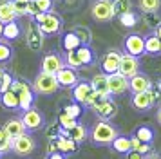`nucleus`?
<instances>
[{
	"label": "nucleus",
	"instance_id": "nucleus-1",
	"mask_svg": "<svg viewBox=\"0 0 161 159\" xmlns=\"http://www.w3.org/2000/svg\"><path fill=\"white\" fill-rule=\"evenodd\" d=\"M118 136H119L118 129L105 119H98L89 130V139L94 145H109L110 146Z\"/></svg>",
	"mask_w": 161,
	"mask_h": 159
},
{
	"label": "nucleus",
	"instance_id": "nucleus-2",
	"mask_svg": "<svg viewBox=\"0 0 161 159\" xmlns=\"http://www.w3.org/2000/svg\"><path fill=\"white\" fill-rule=\"evenodd\" d=\"M60 89V83L56 80V74H49V72L40 71L36 78L33 80V90L35 94H42V96H49L54 94Z\"/></svg>",
	"mask_w": 161,
	"mask_h": 159
},
{
	"label": "nucleus",
	"instance_id": "nucleus-3",
	"mask_svg": "<svg viewBox=\"0 0 161 159\" xmlns=\"http://www.w3.org/2000/svg\"><path fill=\"white\" fill-rule=\"evenodd\" d=\"M33 20L38 24V27L42 29V33L44 35H58L60 31H62V18H60L58 13H38Z\"/></svg>",
	"mask_w": 161,
	"mask_h": 159
},
{
	"label": "nucleus",
	"instance_id": "nucleus-4",
	"mask_svg": "<svg viewBox=\"0 0 161 159\" xmlns=\"http://www.w3.org/2000/svg\"><path fill=\"white\" fill-rule=\"evenodd\" d=\"M11 90H15L18 94V100H20V110H29L35 103V90L29 83H25L24 80H13V85Z\"/></svg>",
	"mask_w": 161,
	"mask_h": 159
},
{
	"label": "nucleus",
	"instance_id": "nucleus-5",
	"mask_svg": "<svg viewBox=\"0 0 161 159\" xmlns=\"http://www.w3.org/2000/svg\"><path fill=\"white\" fill-rule=\"evenodd\" d=\"M91 16L96 22H110L116 16L112 0H94L91 6Z\"/></svg>",
	"mask_w": 161,
	"mask_h": 159
},
{
	"label": "nucleus",
	"instance_id": "nucleus-6",
	"mask_svg": "<svg viewBox=\"0 0 161 159\" xmlns=\"http://www.w3.org/2000/svg\"><path fill=\"white\" fill-rule=\"evenodd\" d=\"M44 33H42V29L38 27V24L35 20H31L27 24V27H25V45L29 47L31 51H42L44 47Z\"/></svg>",
	"mask_w": 161,
	"mask_h": 159
},
{
	"label": "nucleus",
	"instance_id": "nucleus-7",
	"mask_svg": "<svg viewBox=\"0 0 161 159\" xmlns=\"http://www.w3.org/2000/svg\"><path fill=\"white\" fill-rule=\"evenodd\" d=\"M20 119L24 121V125H25V130H27V132L40 130L45 125L44 114H42L38 108H35V107H31L29 110H24L22 116H20Z\"/></svg>",
	"mask_w": 161,
	"mask_h": 159
},
{
	"label": "nucleus",
	"instance_id": "nucleus-8",
	"mask_svg": "<svg viewBox=\"0 0 161 159\" xmlns=\"http://www.w3.org/2000/svg\"><path fill=\"white\" fill-rule=\"evenodd\" d=\"M123 51L132 56H143L145 54V36L136 35V33L127 35L123 38Z\"/></svg>",
	"mask_w": 161,
	"mask_h": 159
},
{
	"label": "nucleus",
	"instance_id": "nucleus-9",
	"mask_svg": "<svg viewBox=\"0 0 161 159\" xmlns=\"http://www.w3.org/2000/svg\"><path fill=\"white\" fill-rule=\"evenodd\" d=\"M36 148V141H35V137L31 136V134H22V136H18L13 139V146H11V150L15 152L16 156H29L33 154Z\"/></svg>",
	"mask_w": 161,
	"mask_h": 159
},
{
	"label": "nucleus",
	"instance_id": "nucleus-10",
	"mask_svg": "<svg viewBox=\"0 0 161 159\" xmlns=\"http://www.w3.org/2000/svg\"><path fill=\"white\" fill-rule=\"evenodd\" d=\"M119 60H121V52L118 49H109L103 54L102 62H100L102 72H105V74H114V72H118L119 71Z\"/></svg>",
	"mask_w": 161,
	"mask_h": 159
},
{
	"label": "nucleus",
	"instance_id": "nucleus-11",
	"mask_svg": "<svg viewBox=\"0 0 161 159\" xmlns=\"http://www.w3.org/2000/svg\"><path fill=\"white\" fill-rule=\"evenodd\" d=\"M139 58L138 56H132V54H127L123 52L121 54V60H119V74H123L125 78L130 80L132 76H136L139 72Z\"/></svg>",
	"mask_w": 161,
	"mask_h": 159
},
{
	"label": "nucleus",
	"instance_id": "nucleus-12",
	"mask_svg": "<svg viewBox=\"0 0 161 159\" xmlns=\"http://www.w3.org/2000/svg\"><path fill=\"white\" fill-rule=\"evenodd\" d=\"M65 67V62H64V56H60V52H47L44 58H42V69L40 71L49 72V74H56L58 71H62Z\"/></svg>",
	"mask_w": 161,
	"mask_h": 159
},
{
	"label": "nucleus",
	"instance_id": "nucleus-13",
	"mask_svg": "<svg viewBox=\"0 0 161 159\" xmlns=\"http://www.w3.org/2000/svg\"><path fill=\"white\" fill-rule=\"evenodd\" d=\"M109 90L110 96H121L129 90V78H125L123 74L114 72L109 74Z\"/></svg>",
	"mask_w": 161,
	"mask_h": 159
},
{
	"label": "nucleus",
	"instance_id": "nucleus-14",
	"mask_svg": "<svg viewBox=\"0 0 161 159\" xmlns=\"http://www.w3.org/2000/svg\"><path fill=\"white\" fill-rule=\"evenodd\" d=\"M130 105L136 108V110H139V112H145V110H150L156 103H154V98H152V94H150V90H147V92L132 94Z\"/></svg>",
	"mask_w": 161,
	"mask_h": 159
},
{
	"label": "nucleus",
	"instance_id": "nucleus-15",
	"mask_svg": "<svg viewBox=\"0 0 161 159\" xmlns=\"http://www.w3.org/2000/svg\"><path fill=\"white\" fill-rule=\"evenodd\" d=\"M152 81H150V78L147 76V74H143V72H138L136 76H132L130 80H129V90H130L132 94L136 92H147V90H150L152 89Z\"/></svg>",
	"mask_w": 161,
	"mask_h": 159
},
{
	"label": "nucleus",
	"instance_id": "nucleus-16",
	"mask_svg": "<svg viewBox=\"0 0 161 159\" xmlns=\"http://www.w3.org/2000/svg\"><path fill=\"white\" fill-rule=\"evenodd\" d=\"M94 114L100 118V119H105V121H109L110 118H114L118 112V107L116 103H114V100L112 98H107V100H103L102 103H98L94 108Z\"/></svg>",
	"mask_w": 161,
	"mask_h": 159
},
{
	"label": "nucleus",
	"instance_id": "nucleus-17",
	"mask_svg": "<svg viewBox=\"0 0 161 159\" xmlns=\"http://www.w3.org/2000/svg\"><path fill=\"white\" fill-rule=\"evenodd\" d=\"M56 80H58L60 87H65V89H73V87L80 81L78 72L74 71V69H71V67H67V65L62 71L56 72Z\"/></svg>",
	"mask_w": 161,
	"mask_h": 159
},
{
	"label": "nucleus",
	"instance_id": "nucleus-18",
	"mask_svg": "<svg viewBox=\"0 0 161 159\" xmlns=\"http://www.w3.org/2000/svg\"><path fill=\"white\" fill-rule=\"evenodd\" d=\"M92 85H91V81H78L76 85L73 87V100L76 101V103H80V105H83L85 101H87V98L92 94Z\"/></svg>",
	"mask_w": 161,
	"mask_h": 159
},
{
	"label": "nucleus",
	"instance_id": "nucleus-19",
	"mask_svg": "<svg viewBox=\"0 0 161 159\" xmlns=\"http://www.w3.org/2000/svg\"><path fill=\"white\" fill-rule=\"evenodd\" d=\"M91 85L94 89L96 92L103 94V96H110V90H109V74H105V72H98L92 76L91 80Z\"/></svg>",
	"mask_w": 161,
	"mask_h": 159
},
{
	"label": "nucleus",
	"instance_id": "nucleus-20",
	"mask_svg": "<svg viewBox=\"0 0 161 159\" xmlns=\"http://www.w3.org/2000/svg\"><path fill=\"white\" fill-rule=\"evenodd\" d=\"M4 130H6L13 139L27 132V130H25V125H24V121L20 119V118H11V119H8L6 125H4Z\"/></svg>",
	"mask_w": 161,
	"mask_h": 159
},
{
	"label": "nucleus",
	"instance_id": "nucleus-21",
	"mask_svg": "<svg viewBox=\"0 0 161 159\" xmlns=\"http://www.w3.org/2000/svg\"><path fill=\"white\" fill-rule=\"evenodd\" d=\"M18 16L15 13V7H13V0H0V22L2 24H9V22H15Z\"/></svg>",
	"mask_w": 161,
	"mask_h": 159
},
{
	"label": "nucleus",
	"instance_id": "nucleus-22",
	"mask_svg": "<svg viewBox=\"0 0 161 159\" xmlns=\"http://www.w3.org/2000/svg\"><path fill=\"white\" fill-rule=\"evenodd\" d=\"M76 54L80 58V62L83 67H92L96 63V52L91 45H80L76 49Z\"/></svg>",
	"mask_w": 161,
	"mask_h": 159
},
{
	"label": "nucleus",
	"instance_id": "nucleus-23",
	"mask_svg": "<svg viewBox=\"0 0 161 159\" xmlns=\"http://www.w3.org/2000/svg\"><path fill=\"white\" fill-rule=\"evenodd\" d=\"M145 54H150V56H159L161 54V40L154 33L145 36Z\"/></svg>",
	"mask_w": 161,
	"mask_h": 159
},
{
	"label": "nucleus",
	"instance_id": "nucleus-24",
	"mask_svg": "<svg viewBox=\"0 0 161 159\" xmlns=\"http://www.w3.org/2000/svg\"><path fill=\"white\" fill-rule=\"evenodd\" d=\"M56 150L62 152V154H76L78 152V143H74L71 137H64L58 136L56 137Z\"/></svg>",
	"mask_w": 161,
	"mask_h": 159
},
{
	"label": "nucleus",
	"instance_id": "nucleus-25",
	"mask_svg": "<svg viewBox=\"0 0 161 159\" xmlns=\"http://www.w3.org/2000/svg\"><path fill=\"white\" fill-rule=\"evenodd\" d=\"M0 103L4 108H9V110L20 108V100H18V94L15 90H8V92L0 94Z\"/></svg>",
	"mask_w": 161,
	"mask_h": 159
},
{
	"label": "nucleus",
	"instance_id": "nucleus-26",
	"mask_svg": "<svg viewBox=\"0 0 161 159\" xmlns=\"http://www.w3.org/2000/svg\"><path fill=\"white\" fill-rule=\"evenodd\" d=\"M110 148L114 152H118V154H129V152L132 150V145H130V137L127 136H118L114 141H112V145H110Z\"/></svg>",
	"mask_w": 161,
	"mask_h": 159
},
{
	"label": "nucleus",
	"instance_id": "nucleus-27",
	"mask_svg": "<svg viewBox=\"0 0 161 159\" xmlns=\"http://www.w3.org/2000/svg\"><path fill=\"white\" fill-rule=\"evenodd\" d=\"M20 35H22V29H20V25L15 22H9V24H6L4 25V35H2V38L4 40H8V42H13V40H18L20 38Z\"/></svg>",
	"mask_w": 161,
	"mask_h": 159
},
{
	"label": "nucleus",
	"instance_id": "nucleus-28",
	"mask_svg": "<svg viewBox=\"0 0 161 159\" xmlns=\"http://www.w3.org/2000/svg\"><path fill=\"white\" fill-rule=\"evenodd\" d=\"M132 136H136L141 143L152 145V141H154V130H152V127H148V125H139L138 129L134 130V134H132Z\"/></svg>",
	"mask_w": 161,
	"mask_h": 159
},
{
	"label": "nucleus",
	"instance_id": "nucleus-29",
	"mask_svg": "<svg viewBox=\"0 0 161 159\" xmlns=\"http://www.w3.org/2000/svg\"><path fill=\"white\" fill-rule=\"evenodd\" d=\"M69 132H71V139H73L74 143H78V145H81L89 137V129L85 127V125H81V123H76V127L71 129Z\"/></svg>",
	"mask_w": 161,
	"mask_h": 159
},
{
	"label": "nucleus",
	"instance_id": "nucleus-30",
	"mask_svg": "<svg viewBox=\"0 0 161 159\" xmlns=\"http://www.w3.org/2000/svg\"><path fill=\"white\" fill-rule=\"evenodd\" d=\"M80 45H81L80 38L74 35L73 31L65 33V35H64V38H62V47H64L65 51H76Z\"/></svg>",
	"mask_w": 161,
	"mask_h": 159
},
{
	"label": "nucleus",
	"instance_id": "nucleus-31",
	"mask_svg": "<svg viewBox=\"0 0 161 159\" xmlns=\"http://www.w3.org/2000/svg\"><path fill=\"white\" fill-rule=\"evenodd\" d=\"M73 33L80 38L81 45H91V42H92V33H91L89 27H85V25H76L73 29Z\"/></svg>",
	"mask_w": 161,
	"mask_h": 159
},
{
	"label": "nucleus",
	"instance_id": "nucleus-32",
	"mask_svg": "<svg viewBox=\"0 0 161 159\" xmlns=\"http://www.w3.org/2000/svg\"><path fill=\"white\" fill-rule=\"evenodd\" d=\"M138 7L143 13H158L161 7V0H138Z\"/></svg>",
	"mask_w": 161,
	"mask_h": 159
},
{
	"label": "nucleus",
	"instance_id": "nucleus-33",
	"mask_svg": "<svg viewBox=\"0 0 161 159\" xmlns=\"http://www.w3.org/2000/svg\"><path fill=\"white\" fill-rule=\"evenodd\" d=\"M13 54H15V51H13V47L9 45V42L4 40V38H0V63L9 62V60L13 58Z\"/></svg>",
	"mask_w": 161,
	"mask_h": 159
},
{
	"label": "nucleus",
	"instance_id": "nucleus-34",
	"mask_svg": "<svg viewBox=\"0 0 161 159\" xmlns=\"http://www.w3.org/2000/svg\"><path fill=\"white\" fill-rule=\"evenodd\" d=\"M64 62H65L67 67H71V69H80V67H83L80 62V58H78V54H76V51H65V54H64Z\"/></svg>",
	"mask_w": 161,
	"mask_h": 159
},
{
	"label": "nucleus",
	"instance_id": "nucleus-35",
	"mask_svg": "<svg viewBox=\"0 0 161 159\" xmlns=\"http://www.w3.org/2000/svg\"><path fill=\"white\" fill-rule=\"evenodd\" d=\"M11 146H13V137L9 136L8 132L4 130V127H2L0 129V152L8 154V152H11Z\"/></svg>",
	"mask_w": 161,
	"mask_h": 159
},
{
	"label": "nucleus",
	"instance_id": "nucleus-36",
	"mask_svg": "<svg viewBox=\"0 0 161 159\" xmlns=\"http://www.w3.org/2000/svg\"><path fill=\"white\" fill-rule=\"evenodd\" d=\"M118 18H119V24L123 25V27H134L136 24H138V14L134 13V11H129V13H123V14H118Z\"/></svg>",
	"mask_w": 161,
	"mask_h": 159
},
{
	"label": "nucleus",
	"instance_id": "nucleus-37",
	"mask_svg": "<svg viewBox=\"0 0 161 159\" xmlns=\"http://www.w3.org/2000/svg\"><path fill=\"white\" fill-rule=\"evenodd\" d=\"M112 4H114V13L118 14H123V13H129L132 9V2L130 0H112Z\"/></svg>",
	"mask_w": 161,
	"mask_h": 159
},
{
	"label": "nucleus",
	"instance_id": "nucleus-38",
	"mask_svg": "<svg viewBox=\"0 0 161 159\" xmlns=\"http://www.w3.org/2000/svg\"><path fill=\"white\" fill-rule=\"evenodd\" d=\"M58 123H60V127H62V129L71 130V129H74V127H76L78 119H74V118H71V116H67L65 112H62V114L58 116Z\"/></svg>",
	"mask_w": 161,
	"mask_h": 159
},
{
	"label": "nucleus",
	"instance_id": "nucleus-39",
	"mask_svg": "<svg viewBox=\"0 0 161 159\" xmlns=\"http://www.w3.org/2000/svg\"><path fill=\"white\" fill-rule=\"evenodd\" d=\"M64 112H65L67 116H71V118H74V119H78L81 116V105L80 103H69V105H65L64 107Z\"/></svg>",
	"mask_w": 161,
	"mask_h": 159
},
{
	"label": "nucleus",
	"instance_id": "nucleus-40",
	"mask_svg": "<svg viewBox=\"0 0 161 159\" xmlns=\"http://www.w3.org/2000/svg\"><path fill=\"white\" fill-rule=\"evenodd\" d=\"M13 76L9 74V72H4V76H2V81H0V94L8 92V90H11V85H13Z\"/></svg>",
	"mask_w": 161,
	"mask_h": 159
},
{
	"label": "nucleus",
	"instance_id": "nucleus-41",
	"mask_svg": "<svg viewBox=\"0 0 161 159\" xmlns=\"http://www.w3.org/2000/svg\"><path fill=\"white\" fill-rule=\"evenodd\" d=\"M40 13H51L54 7V0H35Z\"/></svg>",
	"mask_w": 161,
	"mask_h": 159
},
{
	"label": "nucleus",
	"instance_id": "nucleus-42",
	"mask_svg": "<svg viewBox=\"0 0 161 159\" xmlns=\"http://www.w3.org/2000/svg\"><path fill=\"white\" fill-rule=\"evenodd\" d=\"M145 16H143V20H145V24L148 25V27H158L161 24V20H159V16H158V13H143Z\"/></svg>",
	"mask_w": 161,
	"mask_h": 159
},
{
	"label": "nucleus",
	"instance_id": "nucleus-43",
	"mask_svg": "<svg viewBox=\"0 0 161 159\" xmlns=\"http://www.w3.org/2000/svg\"><path fill=\"white\" fill-rule=\"evenodd\" d=\"M60 134V123H51L49 127H47V132H45V136H47V139L49 141H53V139H56Z\"/></svg>",
	"mask_w": 161,
	"mask_h": 159
},
{
	"label": "nucleus",
	"instance_id": "nucleus-44",
	"mask_svg": "<svg viewBox=\"0 0 161 159\" xmlns=\"http://www.w3.org/2000/svg\"><path fill=\"white\" fill-rule=\"evenodd\" d=\"M13 7H15L16 16H25V14H27V4H24V2L13 0Z\"/></svg>",
	"mask_w": 161,
	"mask_h": 159
},
{
	"label": "nucleus",
	"instance_id": "nucleus-45",
	"mask_svg": "<svg viewBox=\"0 0 161 159\" xmlns=\"http://www.w3.org/2000/svg\"><path fill=\"white\" fill-rule=\"evenodd\" d=\"M127 159H145V156L139 154L138 150H130L129 154H127Z\"/></svg>",
	"mask_w": 161,
	"mask_h": 159
},
{
	"label": "nucleus",
	"instance_id": "nucleus-46",
	"mask_svg": "<svg viewBox=\"0 0 161 159\" xmlns=\"http://www.w3.org/2000/svg\"><path fill=\"white\" fill-rule=\"evenodd\" d=\"M47 159H65V154H62V152H53V154H49Z\"/></svg>",
	"mask_w": 161,
	"mask_h": 159
},
{
	"label": "nucleus",
	"instance_id": "nucleus-47",
	"mask_svg": "<svg viewBox=\"0 0 161 159\" xmlns=\"http://www.w3.org/2000/svg\"><path fill=\"white\" fill-rule=\"evenodd\" d=\"M154 35H156V36H158V38L161 40V24H159V25H158L156 29H154Z\"/></svg>",
	"mask_w": 161,
	"mask_h": 159
},
{
	"label": "nucleus",
	"instance_id": "nucleus-48",
	"mask_svg": "<svg viewBox=\"0 0 161 159\" xmlns=\"http://www.w3.org/2000/svg\"><path fill=\"white\" fill-rule=\"evenodd\" d=\"M145 159H161V157L156 156V154H150V156H145Z\"/></svg>",
	"mask_w": 161,
	"mask_h": 159
},
{
	"label": "nucleus",
	"instance_id": "nucleus-49",
	"mask_svg": "<svg viewBox=\"0 0 161 159\" xmlns=\"http://www.w3.org/2000/svg\"><path fill=\"white\" fill-rule=\"evenodd\" d=\"M4 25H6V24L0 22V38H2V35H4Z\"/></svg>",
	"mask_w": 161,
	"mask_h": 159
},
{
	"label": "nucleus",
	"instance_id": "nucleus-50",
	"mask_svg": "<svg viewBox=\"0 0 161 159\" xmlns=\"http://www.w3.org/2000/svg\"><path fill=\"white\" fill-rule=\"evenodd\" d=\"M4 72H6V71H4V67H2V63H0V81H2V76H4Z\"/></svg>",
	"mask_w": 161,
	"mask_h": 159
},
{
	"label": "nucleus",
	"instance_id": "nucleus-51",
	"mask_svg": "<svg viewBox=\"0 0 161 159\" xmlns=\"http://www.w3.org/2000/svg\"><path fill=\"white\" fill-rule=\"evenodd\" d=\"M158 121H159V125H161V107L158 108Z\"/></svg>",
	"mask_w": 161,
	"mask_h": 159
},
{
	"label": "nucleus",
	"instance_id": "nucleus-52",
	"mask_svg": "<svg viewBox=\"0 0 161 159\" xmlns=\"http://www.w3.org/2000/svg\"><path fill=\"white\" fill-rule=\"evenodd\" d=\"M18 2H24V4H29V2H33V0H18Z\"/></svg>",
	"mask_w": 161,
	"mask_h": 159
},
{
	"label": "nucleus",
	"instance_id": "nucleus-53",
	"mask_svg": "<svg viewBox=\"0 0 161 159\" xmlns=\"http://www.w3.org/2000/svg\"><path fill=\"white\" fill-rule=\"evenodd\" d=\"M158 89H161V80H159V83H158Z\"/></svg>",
	"mask_w": 161,
	"mask_h": 159
},
{
	"label": "nucleus",
	"instance_id": "nucleus-54",
	"mask_svg": "<svg viewBox=\"0 0 161 159\" xmlns=\"http://www.w3.org/2000/svg\"><path fill=\"white\" fill-rule=\"evenodd\" d=\"M2 156H4V154H2V152H0V157H2Z\"/></svg>",
	"mask_w": 161,
	"mask_h": 159
}]
</instances>
